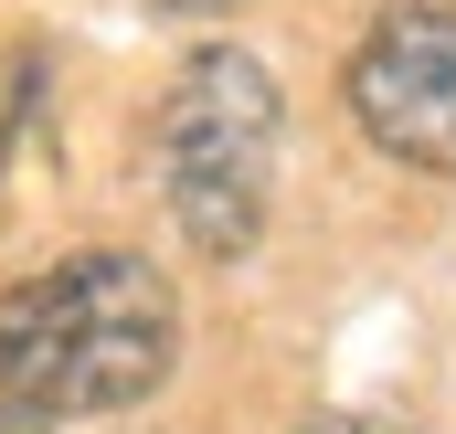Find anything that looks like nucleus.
Wrapping results in <instances>:
<instances>
[{"instance_id":"obj_1","label":"nucleus","mask_w":456,"mask_h":434,"mask_svg":"<svg viewBox=\"0 0 456 434\" xmlns=\"http://www.w3.org/2000/svg\"><path fill=\"white\" fill-rule=\"evenodd\" d=\"M170 360H181V297L149 254L86 244L0 297V403H21L32 424L127 414L170 382Z\"/></svg>"},{"instance_id":"obj_2","label":"nucleus","mask_w":456,"mask_h":434,"mask_svg":"<svg viewBox=\"0 0 456 434\" xmlns=\"http://www.w3.org/2000/svg\"><path fill=\"white\" fill-rule=\"evenodd\" d=\"M149 159H159L170 222L233 265L265 222V191H276V85H265V64L233 53V43H202L149 117Z\"/></svg>"},{"instance_id":"obj_3","label":"nucleus","mask_w":456,"mask_h":434,"mask_svg":"<svg viewBox=\"0 0 456 434\" xmlns=\"http://www.w3.org/2000/svg\"><path fill=\"white\" fill-rule=\"evenodd\" d=\"M350 117L382 159L456 170V0H393L350 53Z\"/></svg>"},{"instance_id":"obj_4","label":"nucleus","mask_w":456,"mask_h":434,"mask_svg":"<svg viewBox=\"0 0 456 434\" xmlns=\"http://www.w3.org/2000/svg\"><path fill=\"white\" fill-rule=\"evenodd\" d=\"M297 434H382V424H361V414H319V424H297Z\"/></svg>"},{"instance_id":"obj_5","label":"nucleus","mask_w":456,"mask_h":434,"mask_svg":"<svg viewBox=\"0 0 456 434\" xmlns=\"http://www.w3.org/2000/svg\"><path fill=\"white\" fill-rule=\"evenodd\" d=\"M159 11H181V21H202V11H233V0H159Z\"/></svg>"},{"instance_id":"obj_6","label":"nucleus","mask_w":456,"mask_h":434,"mask_svg":"<svg viewBox=\"0 0 456 434\" xmlns=\"http://www.w3.org/2000/svg\"><path fill=\"white\" fill-rule=\"evenodd\" d=\"M0 434H43V424H32V414H21V403H0Z\"/></svg>"}]
</instances>
